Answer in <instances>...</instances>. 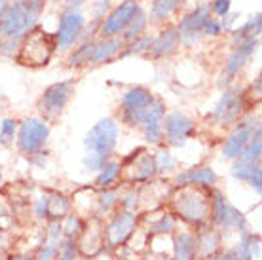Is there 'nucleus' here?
<instances>
[{"instance_id": "1", "label": "nucleus", "mask_w": 262, "mask_h": 260, "mask_svg": "<svg viewBox=\"0 0 262 260\" xmlns=\"http://www.w3.org/2000/svg\"><path fill=\"white\" fill-rule=\"evenodd\" d=\"M167 209L192 230L211 224V194L202 186H175L169 196Z\"/></svg>"}, {"instance_id": "2", "label": "nucleus", "mask_w": 262, "mask_h": 260, "mask_svg": "<svg viewBox=\"0 0 262 260\" xmlns=\"http://www.w3.org/2000/svg\"><path fill=\"white\" fill-rule=\"evenodd\" d=\"M120 137V124L114 118H103L84 137L85 154L82 167L88 173H97L112 158Z\"/></svg>"}, {"instance_id": "3", "label": "nucleus", "mask_w": 262, "mask_h": 260, "mask_svg": "<svg viewBox=\"0 0 262 260\" xmlns=\"http://www.w3.org/2000/svg\"><path fill=\"white\" fill-rule=\"evenodd\" d=\"M55 50H57L55 36L46 33L40 27H33L21 38L19 50L15 53V61L23 67L40 69V67H46L52 61V55Z\"/></svg>"}, {"instance_id": "4", "label": "nucleus", "mask_w": 262, "mask_h": 260, "mask_svg": "<svg viewBox=\"0 0 262 260\" xmlns=\"http://www.w3.org/2000/svg\"><path fill=\"white\" fill-rule=\"evenodd\" d=\"M141 213L135 211H125V209H116L105 222H103V240H105V249L108 253H116L122 247H125L133 235L137 234L141 228Z\"/></svg>"}, {"instance_id": "5", "label": "nucleus", "mask_w": 262, "mask_h": 260, "mask_svg": "<svg viewBox=\"0 0 262 260\" xmlns=\"http://www.w3.org/2000/svg\"><path fill=\"white\" fill-rule=\"evenodd\" d=\"M120 163H122L120 186H137L158 177L154 152L144 146H139L133 152H129V156L122 158Z\"/></svg>"}, {"instance_id": "6", "label": "nucleus", "mask_w": 262, "mask_h": 260, "mask_svg": "<svg viewBox=\"0 0 262 260\" xmlns=\"http://www.w3.org/2000/svg\"><path fill=\"white\" fill-rule=\"evenodd\" d=\"M38 13L29 10L25 0H17L0 12V40H21L36 27Z\"/></svg>"}, {"instance_id": "7", "label": "nucleus", "mask_w": 262, "mask_h": 260, "mask_svg": "<svg viewBox=\"0 0 262 260\" xmlns=\"http://www.w3.org/2000/svg\"><path fill=\"white\" fill-rule=\"evenodd\" d=\"M211 224L219 228L223 234L226 232H243L247 226V216L239 209L230 203L223 190L211 188Z\"/></svg>"}, {"instance_id": "8", "label": "nucleus", "mask_w": 262, "mask_h": 260, "mask_svg": "<svg viewBox=\"0 0 262 260\" xmlns=\"http://www.w3.org/2000/svg\"><path fill=\"white\" fill-rule=\"evenodd\" d=\"M76 90V80H61L48 85L44 93L36 101V111L44 122H55L65 112L67 104L72 99V93Z\"/></svg>"}, {"instance_id": "9", "label": "nucleus", "mask_w": 262, "mask_h": 260, "mask_svg": "<svg viewBox=\"0 0 262 260\" xmlns=\"http://www.w3.org/2000/svg\"><path fill=\"white\" fill-rule=\"evenodd\" d=\"M50 133H52L50 124L42 118H25L17 127V137H15L17 150L29 160L38 156L46 148Z\"/></svg>"}, {"instance_id": "10", "label": "nucleus", "mask_w": 262, "mask_h": 260, "mask_svg": "<svg viewBox=\"0 0 262 260\" xmlns=\"http://www.w3.org/2000/svg\"><path fill=\"white\" fill-rule=\"evenodd\" d=\"M247 90H243L242 85H230L228 90L223 93V97L219 99L213 111V120L219 125H232L237 124L239 118L245 112L247 106Z\"/></svg>"}, {"instance_id": "11", "label": "nucleus", "mask_w": 262, "mask_h": 260, "mask_svg": "<svg viewBox=\"0 0 262 260\" xmlns=\"http://www.w3.org/2000/svg\"><path fill=\"white\" fill-rule=\"evenodd\" d=\"M173 188H175L173 181L165 179V177H156V179L144 182V184H139V213H152V211L167 207V202H169Z\"/></svg>"}, {"instance_id": "12", "label": "nucleus", "mask_w": 262, "mask_h": 260, "mask_svg": "<svg viewBox=\"0 0 262 260\" xmlns=\"http://www.w3.org/2000/svg\"><path fill=\"white\" fill-rule=\"evenodd\" d=\"M74 245H76L78 260H95L101 254L108 253L103 240V222L95 219H85L82 232L74 240Z\"/></svg>"}, {"instance_id": "13", "label": "nucleus", "mask_w": 262, "mask_h": 260, "mask_svg": "<svg viewBox=\"0 0 262 260\" xmlns=\"http://www.w3.org/2000/svg\"><path fill=\"white\" fill-rule=\"evenodd\" d=\"M164 141L171 148H183L196 133V122L183 112H169L162 122Z\"/></svg>"}, {"instance_id": "14", "label": "nucleus", "mask_w": 262, "mask_h": 260, "mask_svg": "<svg viewBox=\"0 0 262 260\" xmlns=\"http://www.w3.org/2000/svg\"><path fill=\"white\" fill-rule=\"evenodd\" d=\"M84 15L78 12V10H65L59 17V29L57 33L53 34L55 36V46L61 52H67L71 50L72 46L80 40V34L84 33Z\"/></svg>"}, {"instance_id": "15", "label": "nucleus", "mask_w": 262, "mask_h": 260, "mask_svg": "<svg viewBox=\"0 0 262 260\" xmlns=\"http://www.w3.org/2000/svg\"><path fill=\"white\" fill-rule=\"evenodd\" d=\"M255 127H258V118H242V122H237L234 125V129L226 139H224L223 144V158L224 160H230L234 162L239 154H242L247 143L251 139V133L255 131Z\"/></svg>"}, {"instance_id": "16", "label": "nucleus", "mask_w": 262, "mask_h": 260, "mask_svg": "<svg viewBox=\"0 0 262 260\" xmlns=\"http://www.w3.org/2000/svg\"><path fill=\"white\" fill-rule=\"evenodd\" d=\"M196 237V260H213L224 251V234L213 224H205L194 230Z\"/></svg>"}, {"instance_id": "17", "label": "nucleus", "mask_w": 262, "mask_h": 260, "mask_svg": "<svg viewBox=\"0 0 262 260\" xmlns=\"http://www.w3.org/2000/svg\"><path fill=\"white\" fill-rule=\"evenodd\" d=\"M137 0H124L120 6H116L112 10L105 19L101 21L99 27V34L103 38H114L120 36V33H124L125 25L129 23V19L133 17V13L137 12Z\"/></svg>"}, {"instance_id": "18", "label": "nucleus", "mask_w": 262, "mask_h": 260, "mask_svg": "<svg viewBox=\"0 0 262 260\" xmlns=\"http://www.w3.org/2000/svg\"><path fill=\"white\" fill-rule=\"evenodd\" d=\"M165 111L167 106L162 99H154L152 104H148L146 109L139 112H133V114H122L120 120L122 124L129 125V127H137V129H148V127H154V125H162L165 118Z\"/></svg>"}, {"instance_id": "19", "label": "nucleus", "mask_w": 262, "mask_h": 260, "mask_svg": "<svg viewBox=\"0 0 262 260\" xmlns=\"http://www.w3.org/2000/svg\"><path fill=\"white\" fill-rule=\"evenodd\" d=\"M209 17H211L209 6H200V8H196L194 12L188 13V15H184L177 27L181 44L186 46V48H190V46L196 44L198 40H200V36H202L203 23L209 19Z\"/></svg>"}, {"instance_id": "20", "label": "nucleus", "mask_w": 262, "mask_h": 260, "mask_svg": "<svg viewBox=\"0 0 262 260\" xmlns=\"http://www.w3.org/2000/svg\"><path fill=\"white\" fill-rule=\"evenodd\" d=\"M175 186H202L205 190L216 188L219 184V175L211 165H198V167H188V169L179 171L173 179Z\"/></svg>"}, {"instance_id": "21", "label": "nucleus", "mask_w": 262, "mask_h": 260, "mask_svg": "<svg viewBox=\"0 0 262 260\" xmlns=\"http://www.w3.org/2000/svg\"><path fill=\"white\" fill-rule=\"evenodd\" d=\"M46 196V222H61L74 211L72 209V198L59 192V190H44Z\"/></svg>"}, {"instance_id": "22", "label": "nucleus", "mask_w": 262, "mask_h": 260, "mask_svg": "<svg viewBox=\"0 0 262 260\" xmlns=\"http://www.w3.org/2000/svg\"><path fill=\"white\" fill-rule=\"evenodd\" d=\"M256 46H258V38H256V36H251V38H247L239 46H236V50L230 53L228 59H226V67H224V74H226V78L228 80L236 78L237 74H239V71L245 67L247 59L253 55Z\"/></svg>"}, {"instance_id": "23", "label": "nucleus", "mask_w": 262, "mask_h": 260, "mask_svg": "<svg viewBox=\"0 0 262 260\" xmlns=\"http://www.w3.org/2000/svg\"><path fill=\"white\" fill-rule=\"evenodd\" d=\"M154 93H152L148 88H143V85H133L122 95V101H120V111L122 114H133V112H139L146 109L148 104H152L154 101Z\"/></svg>"}, {"instance_id": "24", "label": "nucleus", "mask_w": 262, "mask_h": 260, "mask_svg": "<svg viewBox=\"0 0 262 260\" xmlns=\"http://www.w3.org/2000/svg\"><path fill=\"white\" fill-rule=\"evenodd\" d=\"M179 46H181V40H179V33H177V27L173 25H167L162 31V33L158 34L156 38L152 40L150 44V55L156 59H164V57H169L173 53L179 50Z\"/></svg>"}, {"instance_id": "25", "label": "nucleus", "mask_w": 262, "mask_h": 260, "mask_svg": "<svg viewBox=\"0 0 262 260\" xmlns=\"http://www.w3.org/2000/svg\"><path fill=\"white\" fill-rule=\"evenodd\" d=\"M232 177L236 181L247 182L251 188L255 190L256 194H262V169L260 163L255 162H243V160H234L232 165Z\"/></svg>"}, {"instance_id": "26", "label": "nucleus", "mask_w": 262, "mask_h": 260, "mask_svg": "<svg viewBox=\"0 0 262 260\" xmlns=\"http://www.w3.org/2000/svg\"><path fill=\"white\" fill-rule=\"evenodd\" d=\"M171 260H196L194 230H177L173 234V256H171Z\"/></svg>"}, {"instance_id": "27", "label": "nucleus", "mask_w": 262, "mask_h": 260, "mask_svg": "<svg viewBox=\"0 0 262 260\" xmlns=\"http://www.w3.org/2000/svg\"><path fill=\"white\" fill-rule=\"evenodd\" d=\"M125 48V42L120 36L114 38H101L95 42V53H93L92 65H105L118 57L122 50Z\"/></svg>"}, {"instance_id": "28", "label": "nucleus", "mask_w": 262, "mask_h": 260, "mask_svg": "<svg viewBox=\"0 0 262 260\" xmlns=\"http://www.w3.org/2000/svg\"><path fill=\"white\" fill-rule=\"evenodd\" d=\"M234 251L239 260H260V235L245 228L239 232V240L234 245Z\"/></svg>"}, {"instance_id": "29", "label": "nucleus", "mask_w": 262, "mask_h": 260, "mask_svg": "<svg viewBox=\"0 0 262 260\" xmlns=\"http://www.w3.org/2000/svg\"><path fill=\"white\" fill-rule=\"evenodd\" d=\"M120 173H122V163L120 160L111 158L108 162L95 173V181H93V188L105 190L112 188V186H118L120 184Z\"/></svg>"}, {"instance_id": "30", "label": "nucleus", "mask_w": 262, "mask_h": 260, "mask_svg": "<svg viewBox=\"0 0 262 260\" xmlns=\"http://www.w3.org/2000/svg\"><path fill=\"white\" fill-rule=\"evenodd\" d=\"M146 23H148V17H146V12H144L143 8L139 6L137 12L133 13V17L129 19V23L125 25L124 33L120 34V38L124 40L125 44H129L131 40L139 38L141 34H143L144 27H146Z\"/></svg>"}, {"instance_id": "31", "label": "nucleus", "mask_w": 262, "mask_h": 260, "mask_svg": "<svg viewBox=\"0 0 262 260\" xmlns=\"http://www.w3.org/2000/svg\"><path fill=\"white\" fill-rule=\"evenodd\" d=\"M93 53H95V40L82 42V44L71 53V57H69V67H71V69H82V67L92 65Z\"/></svg>"}, {"instance_id": "32", "label": "nucleus", "mask_w": 262, "mask_h": 260, "mask_svg": "<svg viewBox=\"0 0 262 260\" xmlns=\"http://www.w3.org/2000/svg\"><path fill=\"white\" fill-rule=\"evenodd\" d=\"M262 131H260V125L255 127V131L251 133V139L245 150H243L242 154L236 158V160H243V162H255V163H260V158H262Z\"/></svg>"}, {"instance_id": "33", "label": "nucleus", "mask_w": 262, "mask_h": 260, "mask_svg": "<svg viewBox=\"0 0 262 260\" xmlns=\"http://www.w3.org/2000/svg\"><path fill=\"white\" fill-rule=\"evenodd\" d=\"M260 23H262V15L260 13H256V15H253L245 25L239 27L237 31H234V34H232V42H234V46H239L242 42L251 38V36H256V38H258V34H260Z\"/></svg>"}, {"instance_id": "34", "label": "nucleus", "mask_w": 262, "mask_h": 260, "mask_svg": "<svg viewBox=\"0 0 262 260\" xmlns=\"http://www.w3.org/2000/svg\"><path fill=\"white\" fill-rule=\"evenodd\" d=\"M85 219L82 215H78L76 211H72L71 215L65 216L61 221V230H63V240H76L84 228Z\"/></svg>"}, {"instance_id": "35", "label": "nucleus", "mask_w": 262, "mask_h": 260, "mask_svg": "<svg viewBox=\"0 0 262 260\" xmlns=\"http://www.w3.org/2000/svg\"><path fill=\"white\" fill-rule=\"evenodd\" d=\"M154 160H156V169H158V177L164 175H171L177 171V160L171 154L169 150L160 146L156 154H154Z\"/></svg>"}, {"instance_id": "36", "label": "nucleus", "mask_w": 262, "mask_h": 260, "mask_svg": "<svg viewBox=\"0 0 262 260\" xmlns=\"http://www.w3.org/2000/svg\"><path fill=\"white\" fill-rule=\"evenodd\" d=\"M152 40H154V36H150V34H141L139 38L131 40L129 44H125V48L122 50L118 57H133V55H141V53L148 52Z\"/></svg>"}, {"instance_id": "37", "label": "nucleus", "mask_w": 262, "mask_h": 260, "mask_svg": "<svg viewBox=\"0 0 262 260\" xmlns=\"http://www.w3.org/2000/svg\"><path fill=\"white\" fill-rule=\"evenodd\" d=\"M17 127H19V122L13 120V118H4L0 122V146H13L15 143V137H17Z\"/></svg>"}, {"instance_id": "38", "label": "nucleus", "mask_w": 262, "mask_h": 260, "mask_svg": "<svg viewBox=\"0 0 262 260\" xmlns=\"http://www.w3.org/2000/svg\"><path fill=\"white\" fill-rule=\"evenodd\" d=\"M183 0H154L152 2V10L150 15L154 21H164L167 15L175 12L179 6H181Z\"/></svg>"}, {"instance_id": "39", "label": "nucleus", "mask_w": 262, "mask_h": 260, "mask_svg": "<svg viewBox=\"0 0 262 260\" xmlns=\"http://www.w3.org/2000/svg\"><path fill=\"white\" fill-rule=\"evenodd\" d=\"M15 245H17L15 232L8 226H0V256H2V258H6L10 253L17 251Z\"/></svg>"}, {"instance_id": "40", "label": "nucleus", "mask_w": 262, "mask_h": 260, "mask_svg": "<svg viewBox=\"0 0 262 260\" xmlns=\"http://www.w3.org/2000/svg\"><path fill=\"white\" fill-rule=\"evenodd\" d=\"M55 260H78V253H76V245L74 240H65L61 245L59 256Z\"/></svg>"}, {"instance_id": "41", "label": "nucleus", "mask_w": 262, "mask_h": 260, "mask_svg": "<svg viewBox=\"0 0 262 260\" xmlns=\"http://www.w3.org/2000/svg\"><path fill=\"white\" fill-rule=\"evenodd\" d=\"M21 40H0V55L6 57H15V53L19 50Z\"/></svg>"}, {"instance_id": "42", "label": "nucleus", "mask_w": 262, "mask_h": 260, "mask_svg": "<svg viewBox=\"0 0 262 260\" xmlns=\"http://www.w3.org/2000/svg\"><path fill=\"white\" fill-rule=\"evenodd\" d=\"M221 33H223V25H221V21L219 19L209 17V19L203 23L202 34H205V36H219Z\"/></svg>"}, {"instance_id": "43", "label": "nucleus", "mask_w": 262, "mask_h": 260, "mask_svg": "<svg viewBox=\"0 0 262 260\" xmlns=\"http://www.w3.org/2000/svg\"><path fill=\"white\" fill-rule=\"evenodd\" d=\"M108 10V0H97L95 6H93V13H95V19L103 21L105 19V12Z\"/></svg>"}, {"instance_id": "44", "label": "nucleus", "mask_w": 262, "mask_h": 260, "mask_svg": "<svg viewBox=\"0 0 262 260\" xmlns=\"http://www.w3.org/2000/svg\"><path fill=\"white\" fill-rule=\"evenodd\" d=\"M213 10H215L216 15H226L230 13V0H215V4H213Z\"/></svg>"}, {"instance_id": "45", "label": "nucleus", "mask_w": 262, "mask_h": 260, "mask_svg": "<svg viewBox=\"0 0 262 260\" xmlns=\"http://www.w3.org/2000/svg\"><path fill=\"white\" fill-rule=\"evenodd\" d=\"M213 260H239L237 258V254L236 251H234V247H230V249H224L223 253H219Z\"/></svg>"}, {"instance_id": "46", "label": "nucleus", "mask_w": 262, "mask_h": 260, "mask_svg": "<svg viewBox=\"0 0 262 260\" xmlns=\"http://www.w3.org/2000/svg\"><path fill=\"white\" fill-rule=\"evenodd\" d=\"M236 19H237L236 13H226V17H224V23H221V25H223L226 31H232V25L236 23Z\"/></svg>"}, {"instance_id": "47", "label": "nucleus", "mask_w": 262, "mask_h": 260, "mask_svg": "<svg viewBox=\"0 0 262 260\" xmlns=\"http://www.w3.org/2000/svg\"><path fill=\"white\" fill-rule=\"evenodd\" d=\"M4 260H31V256L27 253H19V251H13V253H10Z\"/></svg>"}, {"instance_id": "48", "label": "nucleus", "mask_w": 262, "mask_h": 260, "mask_svg": "<svg viewBox=\"0 0 262 260\" xmlns=\"http://www.w3.org/2000/svg\"><path fill=\"white\" fill-rule=\"evenodd\" d=\"M84 2H88V0H69V6H71V10H74V8L82 6Z\"/></svg>"}, {"instance_id": "49", "label": "nucleus", "mask_w": 262, "mask_h": 260, "mask_svg": "<svg viewBox=\"0 0 262 260\" xmlns=\"http://www.w3.org/2000/svg\"><path fill=\"white\" fill-rule=\"evenodd\" d=\"M2 184H4V173L0 171V186H2Z\"/></svg>"}, {"instance_id": "50", "label": "nucleus", "mask_w": 262, "mask_h": 260, "mask_svg": "<svg viewBox=\"0 0 262 260\" xmlns=\"http://www.w3.org/2000/svg\"><path fill=\"white\" fill-rule=\"evenodd\" d=\"M95 260H105V258H103V254H101V256H99V258H95Z\"/></svg>"}, {"instance_id": "51", "label": "nucleus", "mask_w": 262, "mask_h": 260, "mask_svg": "<svg viewBox=\"0 0 262 260\" xmlns=\"http://www.w3.org/2000/svg\"><path fill=\"white\" fill-rule=\"evenodd\" d=\"M0 260H4V258H2V256H0Z\"/></svg>"}]
</instances>
